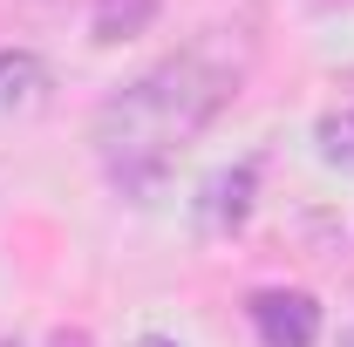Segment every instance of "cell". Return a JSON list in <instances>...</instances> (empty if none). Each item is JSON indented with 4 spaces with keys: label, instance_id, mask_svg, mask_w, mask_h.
<instances>
[{
    "label": "cell",
    "instance_id": "cell-1",
    "mask_svg": "<svg viewBox=\"0 0 354 347\" xmlns=\"http://www.w3.org/2000/svg\"><path fill=\"white\" fill-rule=\"evenodd\" d=\"M232 95H239V68L218 62L212 41L184 48V55H164L143 75H130L116 95H102V109L88 123V143H95L109 184H123V191L157 184L184 143H198L212 130V116Z\"/></svg>",
    "mask_w": 354,
    "mask_h": 347
},
{
    "label": "cell",
    "instance_id": "cell-2",
    "mask_svg": "<svg viewBox=\"0 0 354 347\" xmlns=\"http://www.w3.org/2000/svg\"><path fill=\"white\" fill-rule=\"evenodd\" d=\"M245 313H252L266 347H313L320 341V300L300 293V286H266V293H252Z\"/></svg>",
    "mask_w": 354,
    "mask_h": 347
},
{
    "label": "cell",
    "instance_id": "cell-3",
    "mask_svg": "<svg viewBox=\"0 0 354 347\" xmlns=\"http://www.w3.org/2000/svg\"><path fill=\"white\" fill-rule=\"evenodd\" d=\"M252 191H259V164L212 171V177H205V191H198V225H205V232H239L245 212H252Z\"/></svg>",
    "mask_w": 354,
    "mask_h": 347
},
{
    "label": "cell",
    "instance_id": "cell-4",
    "mask_svg": "<svg viewBox=\"0 0 354 347\" xmlns=\"http://www.w3.org/2000/svg\"><path fill=\"white\" fill-rule=\"evenodd\" d=\"M55 75H48L41 55H28V48H0V109H41Z\"/></svg>",
    "mask_w": 354,
    "mask_h": 347
},
{
    "label": "cell",
    "instance_id": "cell-5",
    "mask_svg": "<svg viewBox=\"0 0 354 347\" xmlns=\"http://www.w3.org/2000/svg\"><path fill=\"white\" fill-rule=\"evenodd\" d=\"M157 21V0H95V14H88V35L95 41H130Z\"/></svg>",
    "mask_w": 354,
    "mask_h": 347
},
{
    "label": "cell",
    "instance_id": "cell-6",
    "mask_svg": "<svg viewBox=\"0 0 354 347\" xmlns=\"http://www.w3.org/2000/svg\"><path fill=\"white\" fill-rule=\"evenodd\" d=\"M313 143H320L327 164H348L354 171V109H327V116L313 123Z\"/></svg>",
    "mask_w": 354,
    "mask_h": 347
},
{
    "label": "cell",
    "instance_id": "cell-7",
    "mask_svg": "<svg viewBox=\"0 0 354 347\" xmlns=\"http://www.w3.org/2000/svg\"><path fill=\"white\" fill-rule=\"evenodd\" d=\"M136 347H177V341H164V334H143V341H136Z\"/></svg>",
    "mask_w": 354,
    "mask_h": 347
},
{
    "label": "cell",
    "instance_id": "cell-8",
    "mask_svg": "<svg viewBox=\"0 0 354 347\" xmlns=\"http://www.w3.org/2000/svg\"><path fill=\"white\" fill-rule=\"evenodd\" d=\"M341 347H354V334H348V341H341Z\"/></svg>",
    "mask_w": 354,
    "mask_h": 347
}]
</instances>
